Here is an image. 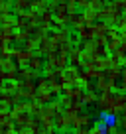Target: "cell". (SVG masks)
Returning <instances> with one entry per match:
<instances>
[{"mask_svg": "<svg viewBox=\"0 0 126 134\" xmlns=\"http://www.w3.org/2000/svg\"><path fill=\"white\" fill-rule=\"evenodd\" d=\"M81 77V69L79 67H73V65H67L65 69L59 71V77L57 81L63 85V87H77V81Z\"/></svg>", "mask_w": 126, "mask_h": 134, "instance_id": "1", "label": "cell"}, {"mask_svg": "<svg viewBox=\"0 0 126 134\" xmlns=\"http://www.w3.org/2000/svg\"><path fill=\"white\" fill-rule=\"evenodd\" d=\"M116 93H120V91H105V93L99 95L97 105H99V110H101V113H112V109H114V95H116Z\"/></svg>", "mask_w": 126, "mask_h": 134, "instance_id": "2", "label": "cell"}, {"mask_svg": "<svg viewBox=\"0 0 126 134\" xmlns=\"http://www.w3.org/2000/svg\"><path fill=\"white\" fill-rule=\"evenodd\" d=\"M36 83L34 81H18V97H20L22 100H34L36 97Z\"/></svg>", "mask_w": 126, "mask_h": 134, "instance_id": "3", "label": "cell"}, {"mask_svg": "<svg viewBox=\"0 0 126 134\" xmlns=\"http://www.w3.org/2000/svg\"><path fill=\"white\" fill-rule=\"evenodd\" d=\"M91 122H93L91 114H89V113H81V114H77L75 118H71V128L73 130H79V128L89 130V128H91Z\"/></svg>", "mask_w": 126, "mask_h": 134, "instance_id": "4", "label": "cell"}, {"mask_svg": "<svg viewBox=\"0 0 126 134\" xmlns=\"http://www.w3.org/2000/svg\"><path fill=\"white\" fill-rule=\"evenodd\" d=\"M53 128H55V132L65 134L67 130H71V118L67 114H59L57 118H53Z\"/></svg>", "mask_w": 126, "mask_h": 134, "instance_id": "5", "label": "cell"}, {"mask_svg": "<svg viewBox=\"0 0 126 134\" xmlns=\"http://www.w3.org/2000/svg\"><path fill=\"white\" fill-rule=\"evenodd\" d=\"M49 51H53V43H51L49 36L43 34L38 38V55H47Z\"/></svg>", "mask_w": 126, "mask_h": 134, "instance_id": "6", "label": "cell"}, {"mask_svg": "<svg viewBox=\"0 0 126 134\" xmlns=\"http://www.w3.org/2000/svg\"><path fill=\"white\" fill-rule=\"evenodd\" d=\"M43 113H45L47 116H51V118H57L59 114H63V107L59 105V100L55 99V100H51V103H47V105L43 107Z\"/></svg>", "mask_w": 126, "mask_h": 134, "instance_id": "7", "label": "cell"}, {"mask_svg": "<svg viewBox=\"0 0 126 134\" xmlns=\"http://www.w3.org/2000/svg\"><path fill=\"white\" fill-rule=\"evenodd\" d=\"M126 110V93H116L114 95V109H112V114H120Z\"/></svg>", "mask_w": 126, "mask_h": 134, "instance_id": "8", "label": "cell"}, {"mask_svg": "<svg viewBox=\"0 0 126 134\" xmlns=\"http://www.w3.org/2000/svg\"><path fill=\"white\" fill-rule=\"evenodd\" d=\"M43 57L42 55H38V53H34L32 57H30V61H28V65H26V69H30V71H38V73H42V69H43Z\"/></svg>", "mask_w": 126, "mask_h": 134, "instance_id": "9", "label": "cell"}, {"mask_svg": "<svg viewBox=\"0 0 126 134\" xmlns=\"http://www.w3.org/2000/svg\"><path fill=\"white\" fill-rule=\"evenodd\" d=\"M34 100L38 103V105L45 107L47 103H51V100H53V95H51V91H49V89H45V91H36Z\"/></svg>", "mask_w": 126, "mask_h": 134, "instance_id": "10", "label": "cell"}, {"mask_svg": "<svg viewBox=\"0 0 126 134\" xmlns=\"http://www.w3.org/2000/svg\"><path fill=\"white\" fill-rule=\"evenodd\" d=\"M99 120L106 126V128H112V126L118 124V116L112 113H99Z\"/></svg>", "mask_w": 126, "mask_h": 134, "instance_id": "11", "label": "cell"}, {"mask_svg": "<svg viewBox=\"0 0 126 134\" xmlns=\"http://www.w3.org/2000/svg\"><path fill=\"white\" fill-rule=\"evenodd\" d=\"M42 73L38 71H30V69H18V81H38Z\"/></svg>", "mask_w": 126, "mask_h": 134, "instance_id": "12", "label": "cell"}, {"mask_svg": "<svg viewBox=\"0 0 126 134\" xmlns=\"http://www.w3.org/2000/svg\"><path fill=\"white\" fill-rule=\"evenodd\" d=\"M81 113H83V105H81L79 100H71V105L63 110V114H67L69 118H75L77 114H81Z\"/></svg>", "mask_w": 126, "mask_h": 134, "instance_id": "13", "label": "cell"}, {"mask_svg": "<svg viewBox=\"0 0 126 134\" xmlns=\"http://www.w3.org/2000/svg\"><path fill=\"white\" fill-rule=\"evenodd\" d=\"M61 95L69 97L71 100H79V99H81V95H83V89H79V87H63Z\"/></svg>", "mask_w": 126, "mask_h": 134, "instance_id": "14", "label": "cell"}, {"mask_svg": "<svg viewBox=\"0 0 126 134\" xmlns=\"http://www.w3.org/2000/svg\"><path fill=\"white\" fill-rule=\"evenodd\" d=\"M97 99H99L97 91H83L79 103H81V105H95V103H97Z\"/></svg>", "mask_w": 126, "mask_h": 134, "instance_id": "15", "label": "cell"}, {"mask_svg": "<svg viewBox=\"0 0 126 134\" xmlns=\"http://www.w3.org/2000/svg\"><path fill=\"white\" fill-rule=\"evenodd\" d=\"M77 38H79V42H91L93 40V28L91 26H81L77 30Z\"/></svg>", "mask_w": 126, "mask_h": 134, "instance_id": "16", "label": "cell"}, {"mask_svg": "<svg viewBox=\"0 0 126 134\" xmlns=\"http://www.w3.org/2000/svg\"><path fill=\"white\" fill-rule=\"evenodd\" d=\"M81 18H83V24L85 26H93V24H97V12L95 10H83L81 12Z\"/></svg>", "mask_w": 126, "mask_h": 134, "instance_id": "17", "label": "cell"}, {"mask_svg": "<svg viewBox=\"0 0 126 134\" xmlns=\"http://www.w3.org/2000/svg\"><path fill=\"white\" fill-rule=\"evenodd\" d=\"M0 91L6 93V95H18V81H4L2 83V87H0Z\"/></svg>", "mask_w": 126, "mask_h": 134, "instance_id": "18", "label": "cell"}, {"mask_svg": "<svg viewBox=\"0 0 126 134\" xmlns=\"http://www.w3.org/2000/svg\"><path fill=\"white\" fill-rule=\"evenodd\" d=\"M0 134H16V124L12 122V118L0 122Z\"/></svg>", "mask_w": 126, "mask_h": 134, "instance_id": "19", "label": "cell"}, {"mask_svg": "<svg viewBox=\"0 0 126 134\" xmlns=\"http://www.w3.org/2000/svg\"><path fill=\"white\" fill-rule=\"evenodd\" d=\"M69 26L75 28V30H79L81 26H85L83 24V18H81V12H73L71 16H69Z\"/></svg>", "mask_w": 126, "mask_h": 134, "instance_id": "20", "label": "cell"}, {"mask_svg": "<svg viewBox=\"0 0 126 134\" xmlns=\"http://www.w3.org/2000/svg\"><path fill=\"white\" fill-rule=\"evenodd\" d=\"M24 49L30 53H38V38H28L24 42Z\"/></svg>", "mask_w": 126, "mask_h": 134, "instance_id": "21", "label": "cell"}, {"mask_svg": "<svg viewBox=\"0 0 126 134\" xmlns=\"http://www.w3.org/2000/svg\"><path fill=\"white\" fill-rule=\"evenodd\" d=\"M110 28L118 30V32H124V30H126V14H120V16L114 20V24L110 26Z\"/></svg>", "mask_w": 126, "mask_h": 134, "instance_id": "22", "label": "cell"}, {"mask_svg": "<svg viewBox=\"0 0 126 134\" xmlns=\"http://www.w3.org/2000/svg\"><path fill=\"white\" fill-rule=\"evenodd\" d=\"M47 81H49V91H51V95H61L63 85L59 83L57 79H47Z\"/></svg>", "mask_w": 126, "mask_h": 134, "instance_id": "23", "label": "cell"}, {"mask_svg": "<svg viewBox=\"0 0 126 134\" xmlns=\"http://www.w3.org/2000/svg\"><path fill=\"white\" fill-rule=\"evenodd\" d=\"M89 134H106V126L102 124L101 120H97V122H95V126L89 128Z\"/></svg>", "mask_w": 126, "mask_h": 134, "instance_id": "24", "label": "cell"}, {"mask_svg": "<svg viewBox=\"0 0 126 134\" xmlns=\"http://www.w3.org/2000/svg\"><path fill=\"white\" fill-rule=\"evenodd\" d=\"M4 120H10V109L0 103V122H4Z\"/></svg>", "mask_w": 126, "mask_h": 134, "instance_id": "25", "label": "cell"}, {"mask_svg": "<svg viewBox=\"0 0 126 134\" xmlns=\"http://www.w3.org/2000/svg\"><path fill=\"white\" fill-rule=\"evenodd\" d=\"M36 89H38V91H45V89H49V81H47L45 77H39V79H38V85H36Z\"/></svg>", "mask_w": 126, "mask_h": 134, "instance_id": "26", "label": "cell"}, {"mask_svg": "<svg viewBox=\"0 0 126 134\" xmlns=\"http://www.w3.org/2000/svg\"><path fill=\"white\" fill-rule=\"evenodd\" d=\"M116 126H120V130H126V110L124 113H120V116H118V124Z\"/></svg>", "mask_w": 126, "mask_h": 134, "instance_id": "27", "label": "cell"}, {"mask_svg": "<svg viewBox=\"0 0 126 134\" xmlns=\"http://www.w3.org/2000/svg\"><path fill=\"white\" fill-rule=\"evenodd\" d=\"M106 134H126V130H120L118 126H112V128H106Z\"/></svg>", "mask_w": 126, "mask_h": 134, "instance_id": "28", "label": "cell"}, {"mask_svg": "<svg viewBox=\"0 0 126 134\" xmlns=\"http://www.w3.org/2000/svg\"><path fill=\"white\" fill-rule=\"evenodd\" d=\"M118 91L120 93H126V75L120 77V83H118Z\"/></svg>", "mask_w": 126, "mask_h": 134, "instance_id": "29", "label": "cell"}, {"mask_svg": "<svg viewBox=\"0 0 126 134\" xmlns=\"http://www.w3.org/2000/svg\"><path fill=\"white\" fill-rule=\"evenodd\" d=\"M73 134H89V130H85V128H79V130H73Z\"/></svg>", "mask_w": 126, "mask_h": 134, "instance_id": "30", "label": "cell"}, {"mask_svg": "<svg viewBox=\"0 0 126 134\" xmlns=\"http://www.w3.org/2000/svg\"><path fill=\"white\" fill-rule=\"evenodd\" d=\"M2 97H4V93H2V91H0V103H2Z\"/></svg>", "mask_w": 126, "mask_h": 134, "instance_id": "31", "label": "cell"}, {"mask_svg": "<svg viewBox=\"0 0 126 134\" xmlns=\"http://www.w3.org/2000/svg\"><path fill=\"white\" fill-rule=\"evenodd\" d=\"M2 83H4V79H2V77H0V87H2Z\"/></svg>", "mask_w": 126, "mask_h": 134, "instance_id": "32", "label": "cell"}, {"mask_svg": "<svg viewBox=\"0 0 126 134\" xmlns=\"http://www.w3.org/2000/svg\"><path fill=\"white\" fill-rule=\"evenodd\" d=\"M51 134H61V132H51Z\"/></svg>", "mask_w": 126, "mask_h": 134, "instance_id": "33", "label": "cell"}]
</instances>
